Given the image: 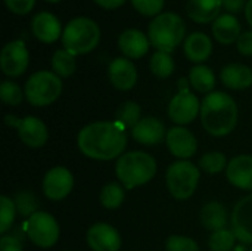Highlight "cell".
I'll return each mask as SVG.
<instances>
[{
    "instance_id": "cell-36",
    "label": "cell",
    "mask_w": 252,
    "mask_h": 251,
    "mask_svg": "<svg viewBox=\"0 0 252 251\" xmlns=\"http://www.w3.org/2000/svg\"><path fill=\"white\" fill-rule=\"evenodd\" d=\"M15 206H16V212L22 216H25L27 219L34 215L37 210V200L32 194L30 192H21L16 195L15 198Z\"/></svg>"
},
{
    "instance_id": "cell-43",
    "label": "cell",
    "mask_w": 252,
    "mask_h": 251,
    "mask_svg": "<svg viewBox=\"0 0 252 251\" xmlns=\"http://www.w3.org/2000/svg\"><path fill=\"white\" fill-rule=\"evenodd\" d=\"M245 18H247L248 24L251 25L252 28V0L247 1V6H245Z\"/></svg>"
},
{
    "instance_id": "cell-46",
    "label": "cell",
    "mask_w": 252,
    "mask_h": 251,
    "mask_svg": "<svg viewBox=\"0 0 252 251\" xmlns=\"http://www.w3.org/2000/svg\"><path fill=\"white\" fill-rule=\"evenodd\" d=\"M250 251H252V249H251V250H250Z\"/></svg>"
},
{
    "instance_id": "cell-33",
    "label": "cell",
    "mask_w": 252,
    "mask_h": 251,
    "mask_svg": "<svg viewBox=\"0 0 252 251\" xmlns=\"http://www.w3.org/2000/svg\"><path fill=\"white\" fill-rule=\"evenodd\" d=\"M16 213L18 212H16L15 201H12L6 195H1L0 197V232L3 235L12 228Z\"/></svg>"
},
{
    "instance_id": "cell-26",
    "label": "cell",
    "mask_w": 252,
    "mask_h": 251,
    "mask_svg": "<svg viewBox=\"0 0 252 251\" xmlns=\"http://www.w3.org/2000/svg\"><path fill=\"white\" fill-rule=\"evenodd\" d=\"M190 86L198 90L199 93H211L216 87V75L210 67L205 65H195L189 72Z\"/></svg>"
},
{
    "instance_id": "cell-14",
    "label": "cell",
    "mask_w": 252,
    "mask_h": 251,
    "mask_svg": "<svg viewBox=\"0 0 252 251\" xmlns=\"http://www.w3.org/2000/svg\"><path fill=\"white\" fill-rule=\"evenodd\" d=\"M87 244L93 251H120L121 235L109 223H94L87 231Z\"/></svg>"
},
{
    "instance_id": "cell-45",
    "label": "cell",
    "mask_w": 252,
    "mask_h": 251,
    "mask_svg": "<svg viewBox=\"0 0 252 251\" xmlns=\"http://www.w3.org/2000/svg\"><path fill=\"white\" fill-rule=\"evenodd\" d=\"M46 1H49V3H58V1H61V0H46Z\"/></svg>"
},
{
    "instance_id": "cell-39",
    "label": "cell",
    "mask_w": 252,
    "mask_h": 251,
    "mask_svg": "<svg viewBox=\"0 0 252 251\" xmlns=\"http://www.w3.org/2000/svg\"><path fill=\"white\" fill-rule=\"evenodd\" d=\"M236 46H238L239 53H242L244 56H252V30L251 31H244L239 36Z\"/></svg>"
},
{
    "instance_id": "cell-7",
    "label": "cell",
    "mask_w": 252,
    "mask_h": 251,
    "mask_svg": "<svg viewBox=\"0 0 252 251\" xmlns=\"http://www.w3.org/2000/svg\"><path fill=\"white\" fill-rule=\"evenodd\" d=\"M199 179H201L199 167H196L189 160H179L173 163L168 167L165 176V182L170 194L180 201L188 200L195 194Z\"/></svg>"
},
{
    "instance_id": "cell-9",
    "label": "cell",
    "mask_w": 252,
    "mask_h": 251,
    "mask_svg": "<svg viewBox=\"0 0 252 251\" xmlns=\"http://www.w3.org/2000/svg\"><path fill=\"white\" fill-rule=\"evenodd\" d=\"M201 114V102L190 90H182L168 104V117L177 126H186Z\"/></svg>"
},
{
    "instance_id": "cell-19",
    "label": "cell",
    "mask_w": 252,
    "mask_h": 251,
    "mask_svg": "<svg viewBox=\"0 0 252 251\" xmlns=\"http://www.w3.org/2000/svg\"><path fill=\"white\" fill-rule=\"evenodd\" d=\"M31 31L41 43H55L63 33L59 19L50 12L37 13L31 21Z\"/></svg>"
},
{
    "instance_id": "cell-25",
    "label": "cell",
    "mask_w": 252,
    "mask_h": 251,
    "mask_svg": "<svg viewBox=\"0 0 252 251\" xmlns=\"http://www.w3.org/2000/svg\"><path fill=\"white\" fill-rule=\"evenodd\" d=\"M201 217V223L205 229L216 232V231H221L226 229L227 222H229V213L227 209L219 203V201H210L207 203L199 213Z\"/></svg>"
},
{
    "instance_id": "cell-30",
    "label": "cell",
    "mask_w": 252,
    "mask_h": 251,
    "mask_svg": "<svg viewBox=\"0 0 252 251\" xmlns=\"http://www.w3.org/2000/svg\"><path fill=\"white\" fill-rule=\"evenodd\" d=\"M100 204L108 209V210H115L118 209L123 203H124V198H126V192H124V188L115 182L112 183H108L102 188L100 191Z\"/></svg>"
},
{
    "instance_id": "cell-37",
    "label": "cell",
    "mask_w": 252,
    "mask_h": 251,
    "mask_svg": "<svg viewBox=\"0 0 252 251\" xmlns=\"http://www.w3.org/2000/svg\"><path fill=\"white\" fill-rule=\"evenodd\" d=\"M165 0H131L133 7L143 16H158L164 7Z\"/></svg>"
},
{
    "instance_id": "cell-32",
    "label": "cell",
    "mask_w": 252,
    "mask_h": 251,
    "mask_svg": "<svg viewBox=\"0 0 252 251\" xmlns=\"http://www.w3.org/2000/svg\"><path fill=\"white\" fill-rule=\"evenodd\" d=\"M227 160L226 155L223 152L219 151H213V152H207L199 158V169L210 173V175H217L221 173L223 170L227 169Z\"/></svg>"
},
{
    "instance_id": "cell-6",
    "label": "cell",
    "mask_w": 252,
    "mask_h": 251,
    "mask_svg": "<svg viewBox=\"0 0 252 251\" xmlns=\"http://www.w3.org/2000/svg\"><path fill=\"white\" fill-rule=\"evenodd\" d=\"M25 99L32 107H47L62 93V80L53 71H37L25 83Z\"/></svg>"
},
{
    "instance_id": "cell-2",
    "label": "cell",
    "mask_w": 252,
    "mask_h": 251,
    "mask_svg": "<svg viewBox=\"0 0 252 251\" xmlns=\"http://www.w3.org/2000/svg\"><path fill=\"white\" fill-rule=\"evenodd\" d=\"M238 104L224 92H211L201 102L202 127L216 138L230 135L238 124Z\"/></svg>"
},
{
    "instance_id": "cell-5",
    "label": "cell",
    "mask_w": 252,
    "mask_h": 251,
    "mask_svg": "<svg viewBox=\"0 0 252 251\" xmlns=\"http://www.w3.org/2000/svg\"><path fill=\"white\" fill-rule=\"evenodd\" d=\"M61 38L63 49L74 56L86 55L99 44L100 28L93 19L77 16L66 24Z\"/></svg>"
},
{
    "instance_id": "cell-8",
    "label": "cell",
    "mask_w": 252,
    "mask_h": 251,
    "mask_svg": "<svg viewBox=\"0 0 252 251\" xmlns=\"http://www.w3.org/2000/svg\"><path fill=\"white\" fill-rule=\"evenodd\" d=\"M27 238L40 249L53 247L61 235V228L56 219L46 212H35L31 215L24 225Z\"/></svg>"
},
{
    "instance_id": "cell-18",
    "label": "cell",
    "mask_w": 252,
    "mask_h": 251,
    "mask_svg": "<svg viewBox=\"0 0 252 251\" xmlns=\"http://www.w3.org/2000/svg\"><path fill=\"white\" fill-rule=\"evenodd\" d=\"M227 180L244 191H252V155L241 154L233 157L226 169Z\"/></svg>"
},
{
    "instance_id": "cell-41",
    "label": "cell",
    "mask_w": 252,
    "mask_h": 251,
    "mask_svg": "<svg viewBox=\"0 0 252 251\" xmlns=\"http://www.w3.org/2000/svg\"><path fill=\"white\" fill-rule=\"evenodd\" d=\"M220 1H221V6L224 7V10H227L230 15L241 12L247 6L245 0H220Z\"/></svg>"
},
{
    "instance_id": "cell-35",
    "label": "cell",
    "mask_w": 252,
    "mask_h": 251,
    "mask_svg": "<svg viewBox=\"0 0 252 251\" xmlns=\"http://www.w3.org/2000/svg\"><path fill=\"white\" fill-rule=\"evenodd\" d=\"M167 251H199L198 243L185 235H171L165 243Z\"/></svg>"
},
{
    "instance_id": "cell-38",
    "label": "cell",
    "mask_w": 252,
    "mask_h": 251,
    "mask_svg": "<svg viewBox=\"0 0 252 251\" xmlns=\"http://www.w3.org/2000/svg\"><path fill=\"white\" fill-rule=\"evenodd\" d=\"M4 4L16 15H27L35 6V0H4Z\"/></svg>"
},
{
    "instance_id": "cell-29",
    "label": "cell",
    "mask_w": 252,
    "mask_h": 251,
    "mask_svg": "<svg viewBox=\"0 0 252 251\" xmlns=\"http://www.w3.org/2000/svg\"><path fill=\"white\" fill-rule=\"evenodd\" d=\"M174 59L170 53L167 52H159L157 50L149 61V68L154 75L158 78H167L174 72Z\"/></svg>"
},
{
    "instance_id": "cell-4",
    "label": "cell",
    "mask_w": 252,
    "mask_h": 251,
    "mask_svg": "<svg viewBox=\"0 0 252 251\" xmlns=\"http://www.w3.org/2000/svg\"><path fill=\"white\" fill-rule=\"evenodd\" d=\"M186 34V24L183 18L174 12L159 13L149 22L148 37L154 47L159 52L171 53L183 40Z\"/></svg>"
},
{
    "instance_id": "cell-24",
    "label": "cell",
    "mask_w": 252,
    "mask_h": 251,
    "mask_svg": "<svg viewBox=\"0 0 252 251\" xmlns=\"http://www.w3.org/2000/svg\"><path fill=\"white\" fill-rule=\"evenodd\" d=\"M241 22L230 13L220 15L213 22V36L221 44H232L241 36Z\"/></svg>"
},
{
    "instance_id": "cell-22",
    "label": "cell",
    "mask_w": 252,
    "mask_h": 251,
    "mask_svg": "<svg viewBox=\"0 0 252 251\" xmlns=\"http://www.w3.org/2000/svg\"><path fill=\"white\" fill-rule=\"evenodd\" d=\"M221 7L220 0H188L186 13L198 24H208L220 16Z\"/></svg>"
},
{
    "instance_id": "cell-20",
    "label": "cell",
    "mask_w": 252,
    "mask_h": 251,
    "mask_svg": "<svg viewBox=\"0 0 252 251\" xmlns=\"http://www.w3.org/2000/svg\"><path fill=\"white\" fill-rule=\"evenodd\" d=\"M149 37L136 28H128L118 37V47L128 59H139L145 56L149 50Z\"/></svg>"
},
{
    "instance_id": "cell-11",
    "label": "cell",
    "mask_w": 252,
    "mask_h": 251,
    "mask_svg": "<svg viewBox=\"0 0 252 251\" xmlns=\"http://www.w3.org/2000/svg\"><path fill=\"white\" fill-rule=\"evenodd\" d=\"M74 188L72 173L62 166L52 167L43 179V192L52 201H61L66 198Z\"/></svg>"
},
{
    "instance_id": "cell-34",
    "label": "cell",
    "mask_w": 252,
    "mask_h": 251,
    "mask_svg": "<svg viewBox=\"0 0 252 251\" xmlns=\"http://www.w3.org/2000/svg\"><path fill=\"white\" fill-rule=\"evenodd\" d=\"M24 96H25V92H22V89L10 81V80H6L1 83L0 86V99L6 104V105H19L22 101H24Z\"/></svg>"
},
{
    "instance_id": "cell-16",
    "label": "cell",
    "mask_w": 252,
    "mask_h": 251,
    "mask_svg": "<svg viewBox=\"0 0 252 251\" xmlns=\"http://www.w3.org/2000/svg\"><path fill=\"white\" fill-rule=\"evenodd\" d=\"M108 77L115 89L127 92L137 83V70L128 58H115L108 67Z\"/></svg>"
},
{
    "instance_id": "cell-1",
    "label": "cell",
    "mask_w": 252,
    "mask_h": 251,
    "mask_svg": "<svg viewBox=\"0 0 252 251\" xmlns=\"http://www.w3.org/2000/svg\"><path fill=\"white\" fill-rule=\"evenodd\" d=\"M127 130L114 121H96L84 126L77 136L83 155L97 161L120 158L127 146Z\"/></svg>"
},
{
    "instance_id": "cell-27",
    "label": "cell",
    "mask_w": 252,
    "mask_h": 251,
    "mask_svg": "<svg viewBox=\"0 0 252 251\" xmlns=\"http://www.w3.org/2000/svg\"><path fill=\"white\" fill-rule=\"evenodd\" d=\"M142 120V108L137 102L127 101L121 104L115 111V121L121 124L126 130L133 129Z\"/></svg>"
},
{
    "instance_id": "cell-17",
    "label": "cell",
    "mask_w": 252,
    "mask_h": 251,
    "mask_svg": "<svg viewBox=\"0 0 252 251\" xmlns=\"http://www.w3.org/2000/svg\"><path fill=\"white\" fill-rule=\"evenodd\" d=\"M131 136L136 142L145 146H155L167 138V133L165 126L159 118L145 117L131 129Z\"/></svg>"
},
{
    "instance_id": "cell-12",
    "label": "cell",
    "mask_w": 252,
    "mask_h": 251,
    "mask_svg": "<svg viewBox=\"0 0 252 251\" xmlns=\"http://www.w3.org/2000/svg\"><path fill=\"white\" fill-rule=\"evenodd\" d=\"M232 231L242 244H252V194L236 203L230 215Z\"/></svg>"
},
{
    "instance_id": "cell-23",
    "label": "cell",
    "mask_w": 252,
    "mask_h": 251,
    "mask_svg": "<svg viewBox=\"0 0 252 251\" xmlns=\"http://www.w3.org/2000/svg\"><path fill=\"white\" fill-rule=\"evenodd\" d=\"M220 78L226 87L244 90L252 86V70L244 64H229L221 70Z\"/></svg>"
},
{
    "instance_id": "cell-31",
    "label": "cell",
    "mask_w": 252,
    "mask_h": 251,
    "mask_svg": "<svg viewBox=\"0 0 252 251\" xmlns=\"http://www.w3.org/2000/svg\"><path fill=\"white\" fill-rule=\"evenodd\" d=\"M236 235L232 229H221L211 232L208 240V247L211 251H233L236 246Z\"/></svg>"
},
{
    "instance_id": "cell-3",
    "label": "cell",
    "mask_w": 252,
    "mask_h": 251,
    "mask_svg": "<svg viewBox=\"0 0 252 251\" xmlns=\"http://www.w3.org/2000/svg\"><path fill=\"white\" fill-rule=\"evenodd\" d=\"M115 175L126 189H134L146 185L157 175L155 158L143 151H130L123 154L115 164Z\"/></svg>"
},
{
    "instance_id": "cell-40",
    "label": "cell",
    "mask_w": 252,
    "mask_h": 251,
    "mask_svg": "<svg viewBox=\"0 0 252 251\" xmlns=\"http://www.w3.org/2000/svg\"><path fill=\"white\" fill-rule=\"evenodd\" d=\"M0 251H24V247L18 237L3 235L0 238Z\"/></svg>"
},
{
    "instance_id": "cell-42",
    "label": "cell",
    "mask_w": 252,
    "mask_h": 251,
    "mask_svg": "<svg viewBox=\"0 0 252 251\" xmlns=\"http://www.w3.org/2000/svg\"><path fill=\"white\" fill-rule=\"evenodd\" d=\"M96 4H99L103 9H117L126 3V0H94Z\"/></svg>"
},
{
    "instance_id": "cell-10",
    "label": "cell",
    "mask_w": 252,
    "mask_h": 251,
    "mask_svg": "<svg viewBox=\"0 0 252 251\" xmlns=\"http://www.w3.org/2000/svg\"><path fill=\"white\" fill-rule=\"evenodd\" d=\"M30 62V53L22 40H13L4 44L0 53V67L7 77L22 75Z\"/></svg>"
},
{
    "instance_id": "cell-28",
    "label": "cell",
    "mask_w": 252,
    "mask_h": 251,
    "mask_svg": "<svg viewBox=\"0 0 252 251\" xmlns=\"http://www.w3.org/2000/svg\"><path fill=\"white\" fill-rule=\"evenodd\" d=\"M77 68V61L72 53H69L65 49H59L53 53L52 56V70L56 75L61 78L69 77L75 72Z\"/></svg>"
},
{
    "instance_id": "cell-21",
    "label": "cell",
    "mask_w": 252,
    "mask_h": 251,
    "mask_svg": "<svg viewBox=\"0 0 252 251\" xmlns=\"http://www.w3.org/2000/svg\"><path fill=\"white\" fill-rule=\"evenodd\" d=\"M183 49H185V55L189 61H192L195 64H201L211 56L213 41L205 33L196 31V33L189 34V37H186Z\"/></svg>"
},
{
    "instance_id": "cell-15",
    "label": "cell",
    "mask_w": 252,
    "mask_h": 251,
    "mask_svg": "<svg viewBox=\"0 0 252 251\" xmlns=\"http://www.w3.org/2000/svg\"><path fill=\"white\" fill-rule=\"evenodd\" d=\"M18 130V136L30 148H41L47 143L49 139V130L47 126L34 115H28L18 120V124L15 127Z\"/></svg>"
},
{
    "instance_id": "cell-44",
    "label": "cell",
    "mask_w": 252,
    "mask_h": 251,
    "mask_svg": "<svg viewBox=\"0 0 252 251\" xmlns=\"http://www.w3.org/2000/svg\"><path fill=\"white\" fill-rule=\"evenodd\" d=\"M233 251H247V249H245L244 246H239V247H235V250Z\"/></svg>"
},
{
    "instance_id": "cell-13",
    "label": "cell",
    "mask_w": 252,
    "mask_h": 251,
    "mask_svg": "<svg viewBox=\"0 0 252 251\" xmlns=\"http://www.w3.org/2000/svg\"><path fill=\"white\" fill-rule=\"evenodd\" d=\"M170 152L179 160H189L198 151V141L195 135L183 126H176L167 132L165 138Z\"/></svg>"
}]
</instances>
